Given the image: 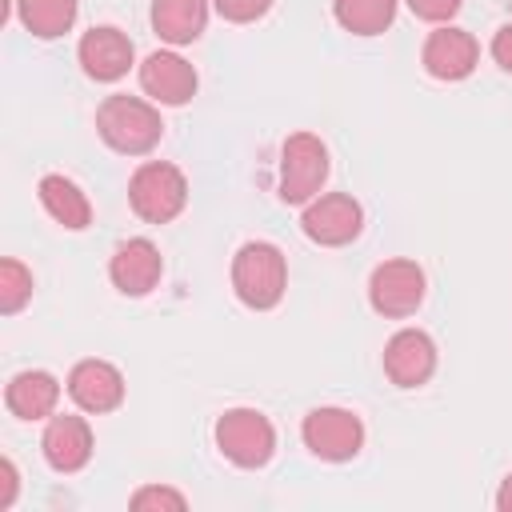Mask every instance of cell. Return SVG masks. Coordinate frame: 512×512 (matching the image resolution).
Masks as SVG:
<instances>
[{
    "instance_id": "6da1fadb",
    "label": "cell",
    "mask_w": 512,
    "mask_h": 512,
    "mask_svg": "<svg viewBox=\"0 0 512 512\" xmlns=\"http://www.w3.org/2000/svg\"><path fill=\"white\" fill-rule=\"evenodd\" d=\"M288 288V260L268 240H248L232 256V292L244 308L268 312L284 300Z\"/></svg>"
},
{
    "instance_id": "7a4b0ae2",
    "label": "cell",
    "mask_w": 512,
    "mask_h": 512,
    "mask_svg": "<svg viewBox=\"0 0 512 512\" xmlns=\"http://www.w3.org/2000/svg\"><path fill=\"white\" fill-rule=\"evenodd\" d=\"M96 132L120 156H148L164 136V120L160 108L140 96H108L96 108Z\"/></svg>"
},
{
    "instance_id": "3957f363",
    "label": "cell",
    "mask_w": 512,
    "mask_h": 512,
    "mask_svg": "<svg viewBox=\"0 0 512 512\" xmlns=\"http://www.w3.org/2000/svg\"><path fill=\"white\" fill-rule=\"evenodd\" d=\"M128 204L144 224H168L188 204V180L168 160H144L128 180Z\"/></svg>"
},
{
    "instance_id": "277c9868",
    "label": "cell",
    "mask_w": 512,
    "mask_h": 512,
    "mask_svg": "<svg viewBox=\"0 0 512 512\" xmlns=\"http://www.w3.org/2000/svg\"><path fill=\"white\" fill-rule=\"evenodd\" d=\"M328 180V148L312 132H292L280 148V200L308 204Z\"/></svg>"
},
{
    "instance_id": "5b68a950",
    "label": "cell",
    "mask_w": 512,
    "mask_h": 512,
    "mask_svg": "<svg viewBox=\"0 0 512 512\" xmlns=\"http://www.w3.org/2000/svg\"><path fill=\"white\" fill-rule=\"evenodd\" d=\"M216 448L236 468H264L276 452V428L256 408H228L216 420Z\"/></svg>"
},
{
    "instance_id": "8992f818",
    "label": "cell",
    "mask_w": 512,
    "mask_h": 512,
    "mask_svg": "<svg viewBox=\"0 0 512 512\" xmlns=\"http://www.w3.org/2000/svg\"><path fill=\"white\" fill-rule=\"evenodd\" d=\"M424 288H428L424 268L416 260L396 256V260H384V264L372 268V276H368V304L380 316H388V320H404V316H412L424 304Z\"/></svg>"
},
{
    "instance_id": "52a82bcc",
    "label": "cell",
    "mask_w": 512,
    "mask_h": 512,
    "mask_svg": "<svg viewBox=\"0 0 512 512\" xmlns=\"http://www.w3.org/2000/svg\"><path fill=\"white\" fill-rule=\"evenodd\" d=\"M304 448L328 464H344L364 448V420L348 408H312L300 424Z\"/></svg>"
},
{
    "instance_id": "ba28073f",
    "label": "cell",
    "mask_w": 512,
    "mask_h": 512,
    "mask_svg": "<svg viewBox=\"0 0 512 512\" xmlns=\"http://www.w3.org/2000/svg\"><path fill=\"white\" fill-rule=\"evenodd\" d=\"M360 228H364V208L348 192H324L308 200L300 216V232L320 248H344L360 236Z\"/></svg>"
},
{
    "instance_id": "9c48e42d",
    "label": "cell",
    "mask_w": 512,
    "mask_h": 512,
    "mask_svg": "<svg viewBox=\"0 0 512 512\" xmlns=\"http://www.w3.org/2000/svg\"><path fill=\"white\" fill-rule=\"evenodd\" d=\"M76 60H80V68H84L88 80L112 84V80L128 76L132 60H136V48H132L128 32H120V28H112V24H96V28H88V32L80 36Z\"/></svg>"
},
{
    "instance_id": "30bf717a",
    "label": "cell",
    "mask_w": 512,
    "mask_h": 512,
    "mask_svg": "<svg viewBox=\"0 0 512 512\" xmlns=\"http://www.w3.org/2000/svg\"><path fill=\"white\" fill-rule=\"evenodd\" d=\"M436 372V340L420 328H400L384 344V376L396 388H420Z\"/></svg>"
},
{
    "instance_id": "8fae6325",
    "label": "cell",
    "mask_w": 512,
    "mask_h": 512,
    "mask_svg": "<svg viewBox=\"0 0 512 512\" xmlns=\"http://www.w3.org/2000/svg\"><path fill=\"white\" fill-rule=\"evenodd\" d=\"M476 60H480V44H476V36L464 32V28H452V24H440L436 32H428L424 52H420L424 72H428L432 80H444V84L472 76Z\"/></svg>"
},
{
    "instance_id": "7c38bea8",
    "label": "cell",
    "mask_w": 512,
    "mask_h": 512,
    "mask_svg": "<svg viewBox=\"0 0 512 512\" xmlns=\"http://www.w3.org/2000/svg\"><path fill=\"white\" fill-rule=\"evenodd\" d=\"M164 276V256L148 236H132L120 240L112 260H108V280L116 284V292L124 296H148Z\"/></svg>"
},
{
    "instance_id": "4fadbf2b",
    "label": "cell",
    "mask_w": 512,
    "mask_h": 512,
    "mask_svg": "<svg viewBox=\"0 0 512 512\" xmlns=\"http://www.w3.org/2000/svg\"><path fill=\"white\" fill-rule=\"evenodd\" d=\"M196 68L180 56V52H168V48H156L152 56H144L140 64V88L156 100V104H168V108H180L196 96Z\"/></svg>"
},
{
    "instance_id": "5bb4252c",
    "label": "cell",
    "mask_w": 512,
    "mask_h": 512,
    "mask_svg": "<svg viewBox=\"0 0 512 512\" xmlns=\"http://www.w3.org/2000/svg\"><path fill=\"white\" fill-rule=\"evenodd\" d=\"M92 448L96 444H92V428L84 416H72V412L48 416L44 436H40V452H44L52 472H64V476L80 472L92 460Z\"/></svg>"
},
{
    "instance_id": "9a60e30c",
    "label": "cell",
    "mask_w": 512,
    "mask_h": 512,
    "mask_svg": "<svg viewBox=\"0 0 512 512\" xmlns=\"http://www.w3.org/2000/svg\"><path fill=\"white\" fill-rule=\"evenodd\" d=\"M68 396H72V404L80 412L104 416V412L124 404V376L108 360H80L68 372Z\"/></svg>"
},
{
    "instance_id": "2e32d148",
    "label": "cell",
    "mask_w": 512,
    "mask_h": 512,
    "mask_svg": "<svg viewBox=\"0 0 512 512\" xmlns=\"http://www.w3.org/2000/svg\"><path fill=\"white\" fill-rule=\"evenodd\" d=\"M56 404H60V380L44 368L16 372L4 388V408L16 420H48L56 416Z\"/></svg>"
},
{
    "instance_id": "e0dca14e",
    "label": "cell",
    "mask_w": 512,
    "mask_h": 512,
    "mask_svg": "<svg viewBox=\"0 0 512 512\" xmlns=\"http://www.w3.org/2000/svg\"><path fill=\"white\" fill-rule=\"evenodd\" d=\"M152 32L172 44V48H184L192 40L204 36V24H208V0H152Z\"/></svg>"
},
{
    "instance_id": "ac0fdd59",
    "label": "cell",
    "mask_w": 512,
    "mask_h": 512,
    "mask_svg": "<svg viewBox=\"0 0 512 512\" xmlns=\"http://www.w3.org/2000/svg\"><path fill=\"white\" fill-rule=\"evenodd\" d=\"M36 192H40L44 212H48L56 224H64L68 232H84V228L92 224V204H88V196L80 192L76 180L60 176V172H48V176H40Z\"/></svg>"
},
{
    "instance_id": "d6986e66",
    "label": "cell",
    "mask_w": 512,
    "mask_h": 512,
    "mask_svg": "<svg viewBox=\"0 0 512 512\" xmlns=\"http://www.w3.org/2000/svg\"><path fill=\"white\" fill-rule=\"evenodd\" d=\"M80 0H16V16L20 24L40 36V40H56L76 24Z\"/></svg>"
},
{
    "instance_id": "ffe728a7",
    "label": "cell",
    "mask_w": 512,
    "mask_h": 512,
    "mask_svg": "<svg viewBox=\"0 0 512 512\" xmlns=\"http://www.w3.org/2000/svg\"><path fill=\"white\" fill-rule=\"evenodd\" d=\"M332 16L352 36H380L396 20V0H332Z\"/></svg>"
},
{
    "instance_id": "44dd1931",
    "label": "cell",
    "mask_w": 512,
    "mask_h": 512,
    "mask_svg": "<svg viewBox=\"0 0 512 512\" xmlns=\"http://www.w3.org/2000/svg\"><path fill=\"white\" fill-rule=\"evenodd\" d=\"M28 300H32V272H28L20 260L4 256V260H0V312L12 316V312H20Z\"/></svg>"
},
{
    "instance_id": "7402d4cb",
    "label": "cell",
    "mask_w": 512,
    "mask_h": 512,
    "mask_svg": "<svg viewBox=\"0 0 512 512\" xmlns=\"http://www.w3.org/2000/svg\"><path fill=\"white\" fill-rule=\"evenodd\" d=\"M128 504H132L136 512H148V508H172V512H184V508H188V500H184L176 488H164V484H144V488H136Z\"/></svg>"
},
{
    "instance_id": "603a6c76",
    "label": "cell",
    "mask_w": 512,
    "mask_h": 512,
    "mask_svg": "<svg viewBox=\"0 0 512 512\" xmlns=\"http://www.w3.org/2000/svg\"><path fill=\"white\" fill-rule=\"evenodd\" d=\"M212 8L228 24H252V20H260L272 8V0H212Z\"/></svg>"
},
{
    "instance_id": "cb8c5ba5",
    "label": "cell",
    "mask_w": 512,
    "mask_h": 512,
    "mask_svg": "<svg viewBox=\"0 0 512 512\" xmlns=\"http://www.w3.org/2000/svg\"><path fill=\"white\" fill-rule=\"evenodd\" d=\"M460 4H464V0H408L412 16H420V20H428V24H448V20L460 12Z\"/></svg>"
},
{
    "instance_id": "d4e9b609",
    "label": "cell",
    "mask_w": 512,
    "mask_h": 512,
    "mask_svg": "<svg viewBox=\"0 0 512 512\" xmlns=\"http://www.w3.org/2000/svg\"><path fill=\"white\" fill-rule=\"evenodd\" d=\"M492 60L504 72H512V24H500L496 28V36H492Z\"/></svg>"
},
{
    "instance_id": "484cf974",
    "label": "cell",
    "mask_w": 512,
    "mask_h": 512,
    "mask_svg": "<svg viewBox=\"0 0 512 512\" xmlns=\"http://www.w3.org/2000/svg\"><path fill=\"white\" fill-rule=\"evenodd\" d=\"M16 488H20L16 464L4 456V460H0V508H12V500H16Z\"/></svg>"
},
{
    "instance_id": "4316f807",
    "label": "cell",
    "mask_w": 512,
    "mask_h": 512,
    "mask_svg": "<svg viewBox=\"0 0 512 512\" xmlns=\"http://www.w3.org/2000/svg\"><path fill=\"white\" fill-rule=\"evenodd\" d=\"M496 508L500 512H512V472L500 480V488H496Z\"/></svg>"
}]
</instances>
